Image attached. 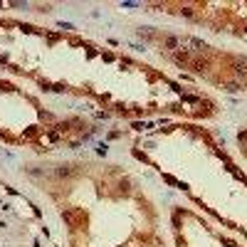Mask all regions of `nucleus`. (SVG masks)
<instances>
[{"label":"nucleus","mask_w":247,"mask_h":247,"mask_svg":"<svg viewBox=\"0 0 247 247\" xmlns=\"http://www.w3.org/2000/svg\"><path fill=\"white\" fill-rule=\"evenodd\" d=\"M166 45H168V47H178V40H176V37H168Z\"/></svg>","instance_id":"nucleus-1"}]
</instances>
